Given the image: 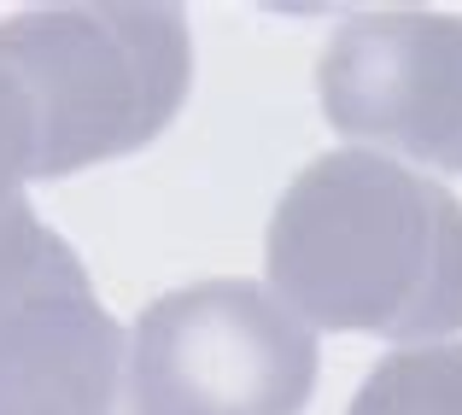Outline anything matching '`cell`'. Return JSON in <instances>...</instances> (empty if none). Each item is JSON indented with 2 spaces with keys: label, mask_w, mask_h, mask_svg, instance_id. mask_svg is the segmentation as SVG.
Listing matches in <instances>:
<instances>
[{
  "label": "cell",
  "mask_w": 462,
  "mask_h": 415,
  "mask_svg": "<svg viewBox=\"0 0 462 415\" xmlns=\"http://www.w3.org/2000/svg\"><path fill=\"white\" fill-rule=\"evenodd\" d=\"M263 275L310 327L439 346L462 334V199L386 152H322L275 199Z\"/></svg>",
  "instance_id": "1"
},
{
  "label": "cell",
  "mask_w": 462,
  "mask_h": 415,
  "mask_svg": "<svg viewBox=\"0 0 462 415\" xmlns=\"http://www.w3.org/2000/svg\"><path fill=\"white\" fill-rule=\"evenodd\" d=\"M0 88L30 135V181L141 152L193 88L181 6H30L0 23Z\"/></svg>",
  "instance_id": "2"
},
{
  "label": "cell",
  "mask_w": 462,
  "mask_h": 415,
  "mask_svg": "<svg viewBox=\"0 0 462 415\" xmlns=\"http://www.w3.org/2000/svg\"><path fill=\"white\" fill-rule=\"evenodd\" d=\"M135 415H305L310 327L258 281H193L141 310L124 351Z\"/></svg>",
  "instance_id": "3"
},
{
  "label": "cell",
  "mask_w": 462,
  "mask_h": 415,
  "mask_svg": "<svg viewBox=\"0 0 462 415\" xmlns=\"http://www.w3.org/2000/svg\"><path fill=\"white\" fill-rule=\"evenodd\" d=\"M328 124L363 152H404L462 176V18L363 12L339 23L316 65Z\"/></svg>",
  "instance_id": "4"
},
{
  "label": "cell",
  "mask_w": 462,
  "mask_h": 415,
  "mask_svg": "<svg viewBox=\"0 0 462 415\" xmlns=\"http://www.w3.org/2000/svg\"><path fill=\"white\" fill-rule=\"evenodd\" d=\"M124 327L94 287H59L0 316V415H112Z\"/></svg>",
  "instance_id": "5"
},
{
  "label": "cell",
  "mask_w": 462,
  "mask_h": 415,
  "mask_svg": "<svg viewBox=\"0 0 462 415\" xmlns=\"http://www.w3.org/2000/svg\"><path fill=\"white\" fill-rule=\"evenodd\" d=\"M30 135L18 124V106L0 88V316L59 287H88V270L77 252L30 211Z\"/></svg>",
  "instance_id": "6"
},
{
  "label": "cell",
  "mask_w": 462,
  "mask_h": 415,
  "mask_svg": "<svg viewBox=\"0 0 462 415\" xmlns=\"http://www.w3.org/2000/svg\"><path fill=\"white\" fill-rule=\"evenodd\" d=\"M346 415H462V346H404L363 374Z\"/></svg>",
  "instance_id": "7"
}]
</instances>
